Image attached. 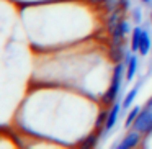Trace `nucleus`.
Wrapping results in <instances>:
<instances>
[{"mask_svg":"<svg viewBox=\"0 0 152 149\" xmlns=\"http://www.w3.org/2000/svg\"><path fill=\"white\" fill-rule=\"evenodd\" d=\"M123 79H126V64L118 62L113 67L110 87L105 90V93L102 97V103L105 106H111L116 102V98L119 97V92H121V87H123Z\"/></svg>","mask_w":152,"mask_h":149,"instance_id":"f257e3e1","label":"nucleus"},{"mask_svg":"<svg viewBox=\"0 0 152 149\" xmlns=\"http://www.w3.org/2000/svg\"><path fill=\"white\" fill-rule=\"evenodd\" d=\"M132 129L142 133V134H151L152 133V108H149V106L141 108L137 118L132 123Z\"/></svg>","mask_w":152,"mask_h":149,"instance_id":"f03ea898","label":"nucleus"},{"mask_svg":"<svg viewBox=\"0 0 152 149\" xmlns=\"http://www.w3.org/2000/svg\"><path fill=\"white\" fill-rule=\"evenodd\" d=\"M124 64H126V82H131L136 77V72H137V56L132 51H128L124 56Z\"/></svg>","mask_w":152,"mask_h":149,"instance_id":"7ed1b4c3","label":"nucleus"},{"mask_svg":"<svg viewBox=\"0 0 152 149\" xmlns=\"http://www.w3.org/2000/svg\"><path fill=\"white\" fill-rule=\"evenodd\" d=\"M121 108H123V103H119V102H115L111 106H110L108 120H106L105 128H103V134H108V133L111 131L113 128H115V125L118 123V116H119V112H121Z\"/></svg>","mask_w":152,"mask_h":149,"instance_id":"20e7f679","label":"nucleus"},{"mask_svg":"<svg viewBox=\"0 0 152 149\" xmlns=\"http://www.w3.org/2000/svg\"><path fill=\"white\" fill-rule=\"evenodd\" d=\"M142 133L136 131V129H131L128 134L123 138V141L118 144V149H131V148H136V146L141 144V138H142Z\"/></svg>","mask_w":152,"mask_h":149,"instance_id":"39448f33","label":"nucleus"},{"mask_svg":"<svg viewBox=\"0 0 152 149\" xmlns=\"http://www.w3.org/2000/svg\"><path fill=\"white\" fill-rule=\"evenodd\" d=\"M152 51V40H151V34H149L147 30H142L141 34V43H139V51L137 54L142 57H145L149 53Z\"/></svg>","mask_w":152,"mask_h":149,"instance_id":"423d86ee","label":"nucleus"},{"mask_svg":"<svg viewBox=\"0 0 152 149\" xmlns=\"http://www.w3.org/2000/svg\"><path fill=\"white\" fill-rule=\"evenodd\" d=\"M100 134H103V133L98 131V129H95V131H92L90 134H87L83 139H80L79 146H80V148H95V146L98 144Z\"/></svg>","mask_w":152,"mask_h":149,"instance_id":"0eeeda50","label":"nucleus"},{"mask_svg":"<svg viewBox=\"0 0 152 149\" xmlns=\"http://www.w3.org/2000/svg\"><path fill=\"white\" fill-rule=\"evenodd\" d=\"M139 87H141V82L136 84V85L132 87V89L129 90L128 93H126L124 98H123L121 103H123V108H124V110H129V108H131V103L136 100V95H137V92H139Z\"/></svg>","mask_w":152,"mask_h":149,"instance_id":"6e6552de","label":"nucleus"},{"mask_svg":"<svg viewBox=\"0 0 152 149\" xmlns=\"http://www.w3.org/2000/svg\"><path fill=\"white\" fill-rule=\"evenodd\" d=\"M108 113H110L108 106H105V108L100 110V112H98V116H96V120H95V125H93V129H98V131L103 133L105 123H106V120H108Z\"/></svg>","mask_w":152,"mask_h":149,"instance_id":"1a4fd4ad","label":"nucleus"},{"mask_svg":"<svg viewBox=\"0 0 152 149\" xmlns=\"http://www.w3.org/2000/svg\"><path fill=\"white\" fill-rule=\"evenodd\" d=\"M141 34H142V28H139V26H136V28H132V31H131V51L132 53H137L139 51V43H141Z\"/></svg>","mask_w":152,"mask_h":149,"instance_id":"9d476101","label":"nucleus"},{"mask_svg":"<svg viewBox=\"0 0 152 149\" xmlns=\"http://www.w3.org/2000/svg\"><path fill=\"white\" fill-rule=\"evenodd\" d=\"M118 8H121V0H105L102 5V10L106 13H111L113 10H118Z\"/></svg>","mask_w":152,"mask_h":149,"instance_id":"9b49d317","label":"nucleus"},{"mask_svg":"<svg viewBox=\"0 0 152 149\" xmlns=\"http://www.w3.org/2000/svg\"><path fill=\"white\" fill-rule=\"evenodd\" d=\"M139 112H141V106H132L131 112L128 113V116H126V120H124V128H131L132 123H134V120L137 118Z\"/></svg>","mask_w":152,"mask_h":149,"instance_id":"f8f14e48","label":"nucleus"},{"mask_svg":"<svg viewBox=\"0 0 152 149\" xmlns=\"http://www.w3.org/2000/svg\"><path fill=\"white\" fill-rule=\"evenodd\" d=\"M131 20L134 21L136 25H139V23H141L142 17H141V10H139L137 7H136V8H132V10H131Z\"/></svg>","mask_w":152,"mask_h":149,"instance_id":"ddd939ff","label":"nucleus"},{"mask_svg":"<svg viewBox=\"0 0 152 149\" xmlns=\"http://www.w3.org/2000/svg\"><path fill=\"white\" fill-rule=\"evenodd\" d=\"M87 5H92V7H102L105 0H85Z\"/></svg>","mask_w":152,"mask_h":149,"instance_id":"4468645a","label":"nucleus"},{"mask_svg":"<svg viewBox=\"0 0 152 149\" xmlns=\"http://www.w3.org/2000/svg\"><path fill=\"white\" fill-rule=\"evenodd\" d=\"M121 8L126 12L129 10V0H121Z\"/></svg>","mask_w":152,"mask_h":149,"instance_id":"2eb2a0df","label":"nucleus"},{"mask_svg":"<svg viewBox=\"0 0 152 149\" xmlns=\"http://www.w3.org/2000/svg\"><path fill=\"white\" fill-rule=\"evenodd\" d=\"M145 106H149V108H152V97L147 100V102H145Z\"/></svg>","mask_w":152,"mask_h":149,"instance_id":"dca6fc26","label":"nucleus"},{"mask_svg":"<svg viewBox=\"0 0 152 149\" xmlns=\"http://www.w3.org/2000/svg\"><path fill=\"white\" fill-rule=\"evenodd\" d=\"M141 2H144V4H151L152 0H141Z\"/></svg>","mask_w":152,"mask_h":149,"instance_id":"f3484780","label":"nucleus"},{"mask_svg":"<svg viewBox=\"0 0 152 149\" xmlns=\"http://www.w3.org/2000/svg\"><path fill=\"white\" fill-rule=\"evenodd\" d=\"M151 23H152V12H151Z\"/></svg>","mask_w":152,"mask_h":149,"instance_id":"a211bd4d","label":"nucleus"}]
</instances>
